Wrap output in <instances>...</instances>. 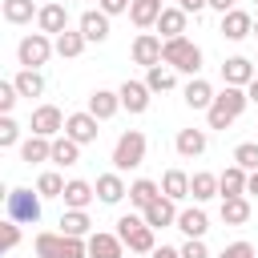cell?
Here are the masks:
<instances>
[{
  "instance_id": "18",
  "label": "cell",
  "mask_w": 258,
  "mask_h": 258,
  "mask_svg": "<svg viewBox=\"0 0 258 258\" xmlns=\"http://www.w3.org/2000/svg\"><path fill=\"white\" fill-rule=\"evenodd\" d=\"M214 85L206 81V77H189V85H185V93H181V101L189 105V109H210L214 105Z\"/></svg>"
},
{
  "instance_id": "15",
  "label": "cell",
  "mask_w": 258,
  "mask_h": 258,
  "mask_svg": "<svg viewBox=\"0 0 258 258\" xmlns=\"http://www.w3.org/2000/svg\"><path fill=\"white\" fill-rule=\"evenodd\" d=\"M117 109H121V93H113V89H93V93H89V113H93L97 121L117 117Z\"/></svg>"
},
{
  "instance_id": "46",
  "label": "cell",
  "mask_w": 258,
  "mask_h": 258,
  "mask_svg": "<svg viewBox=\"0 0 258 258\" xmlns=\"http://www.w3.org/2000/svg\"><path fill=\"white\" fill-rule=\"evenodd\" d=\"M177 8H185V12H202V8H210V0H177Z\"/></svg>"
},
{
  "instance_id": "26",
  "label": "cell",
  "mask_w": 258,
  "mask_h": 258,
  "mask_svg": "<svg viewBox=\"0 0 258 258\" xmlns=\"http://www.w3.org/2000/svg\"><path fill=\"white\" fill-rule=\"evenodd\" d=\"M246 181H250V173L242 165H230V169L218 173V194L222 198H238V194H246Z\"/></svg>"
},
{
  "instance_id": "3",
  "label": "cell",
  "mask_w": 258,
  "mask_h": 258,
  "mask_svg": "<svg viewBox=\"0 0 258 258\" xmlns=\"http://www.w3.org/2000/svg\"><path fill=\"white\" fill-rule=\"evenodd\" d=\"M161 60H165L169 69H177V73H189V77H198V73H202V48H198L194 40H185V36L165 40Z\"/></svg>"
},
{
  "instance_id": "9",
  "label": "cell",
  "mask_w": 258,
  "mask_h": 258,
  "mask_svg": "<svg viewBox=\"0 0 258 258\" xmlns=\"http://www.w3.org/2000/svg\"><path fill=\"white\" fill-rule=\"evenodd\" d=\"M97 125H101V121H97L89 109H85V113H69V117H64V133H69L77 145H93V141H97V133H101Z\"/></svg>"
},
{
  "instance_id": "13",
  "label": "cell",
  "mask_w": 258,
  "mask_h": 258,
  "mask_svg": "<svg viewBox=\"0 0 258 258\" xmlns=\"http://www.w3.org/2000/svg\"><path fill=\"white\" fill-rule=\"evenodd\" d=\"M117 93H121V109H129V113H145L153 101V89L145 81H125Z\"/></svg>"
},
{
  "instance_id": "21",
  "label": "cell",
  "mask_w": 258,
  "mask_h": 258,
  "mask_svg": "<svg viewBox=\"0 0 258 258\" xmlns=\"http://www.w3.org/2000/svg\"><path fill=\"white\" fill-rule=\"evenodd\" d=\"M206 145H210L206 129H177V141H173V149H177L181 157H202V153H206Z\"/></svg>"
},
{
  "instance_id": "19",
  "label": "cell",
  "mask_w": 258,
  "mask_h": 258,
  "mask_svg": "<svg viewBox=\"0 0 258 258\" xmlns=\"http://www.w3.org/2000/svg\"><path fill=\"white\" fill-rule=\"evenodd\" d=\"M93 198H97V185H89V181H81V177H73V181L64 185V194H60L64 210H89Z\"/></svg>"
},
{
  "instance_id": "14",
  "label": "cell",
  "mask_w": 258,
  "mask_h": 258,
  "mask_svg": "<svg viewBox=\"0 0 258 258\" xmlns=\"http://www.w3.org/2000/svg\"><path fill=\"white\" fill-rule=\"evenodd\" d=\"M222 36H226V40H246V36H254V16L242 12V8H230V12L222 16Z\"/></svg>"
},
{
  "instance_id": "52",
  "label": "cell",
  "mask_w": 258,
  "mask_h": 258,
  "mask_svg": "<svg viewBox=\"0 0 258 258\" xmlns=\"http://www.w3.org/2000/svg\"><path fill=\"white\" fill-rule=\"evenodd\" d=\"M64 4H73V0H64Z\"/></svg>"
},
{
  "instance_id": "36",
  "label": "cell",
  "mask_w": 258,
  "mask_h": 258,
  "mask_svg": "<svg viewBox=\"0 0 258 258\" xmlns=\"http://www.w3.org/2000/svg\"><path fill=\"white\" fill-rule=\"evenodd\" d=\"M12 85L20 89V97H40V93H44V77H40V69H20V73L12 77Z\"/></svg>"
},
{
  "instance_id": "51",
  "label": "cell",
  "mask_w": 258,
  "mask_h": 258,
  "mask_svg": "<svg viewBox=\"0 0 258 258\" xmlns=\"http://www.w3.org/2000/svg\"><path fill=\"white\" fill-rule=\"evenodd\" d=\"M254 36H258V20H254Z\"/></svg>"
},
{
  "instance_id": "44",
  "label": "cell",
  "mask_w": 258,
  "mask_h": 258,
  "mask_svg": "<svg viewBox=\"0 0 258 258\" xmlns=\"http://www.w3.org/2000/svg\"><path fill=\"white\" fill-rule=\"evenodd\" d=\"M16 246H20V222L8 218L4 222V250H16Z\"/></svg>"
},
{
  "instance_id": "25",
  "label": "cell",
  "mask_w": 258,
  "mask_h": 258,
  "mask_svg": "<svg viewBox=\"0 0 258 258\" xmlns=\"http://www.w3.org/2000/svg\"><path fill=\"white\" fill-rule=\"evenodd\" d=\"M161 12H165V0H133V4H129V20H133L137 28H153Z\"/></svg>"
},
{
  "instance_id": "24",
  "label": "cell",
  "mask_w": 258,
  "mask_h": 258,
  "mask_svg": "<svg viewBox=\"0 0 258 258\" xmlns=\"http://www.w3.org/2000/svg\"><path fill=\"white\" fill-rule=\"evenodd\" d=\"M177 230H181L185 238H206V230H210V218H206V210H202V206H189V210H181V214H177Z\"/></svg>"
},
{
  "instance_id": "23",
  "label": "cell",
  "mask_w": 258,
  "mask_h": 258,
  "mask_svg": "<svg viewBox=\"0 0 258 258\" xmlns=\"http://www.w3.org/2000/svg\"><path fill=\"white\" fill-rule=\"evenodd\" d=\"M129 194V185L121 181V173L113 169V173H101L97 177V202H105V206H117L121 198Z\"/></svg>"
},
{
  "instance_id": "1",
  "label": "cell",
  "mask_w": 258,
  "mask_h": 258,
  "mask_svg": "<svg viewBox=\"0 0 258 258\" xmlns=\"http://www.w3.org/2000/svg\"><path fill=\"white\" fill-rule=\"evenodd\" d=\"M246 105H250L246 89H238V85H226V89L214 97V105L206 109V121H210V129H226V125H234V121L246 113Z\"/></svg>"
},
{
  "instance_id": "7",
  "label": "cell",
  "mask_w": 258,
  "mask_h": 258,
  "mask_svg": "<svg viewBox=\"0 0 258 258\" xmlns=\"http://www.w3.org/2000/svg\"><path fill=\"white\" fill-rule=\"evenodd\" d=\"M36 28L48 32V36H60V32L69 28V4H64V0H48V4H40V12H36Z\"/></svg>"
},
{
  "instance_id": "17",
  "label": "cell",
  "mask_w": 258,
  "mask_h": 258,
  "mask_svg": "<svg viewBox=\"0 0 258 258\" xmlns=\"http://www.w3.org/2000/svg\"><path fill=\"white\" fill-rule=\"evenodd\" d=\"M185 20H189V12L173 4V8H165V12L157 16V24H153V28H157V36H161V40H173V36H181V32H185Z\"/></svg>"
},
{
  "instance_id": "32",
  "label": "cell",
  "mask_w": 258,
  "mask_h": 258,
  "mask_svg": "<svg viewBox=\"0 0 258 258\" xmlns=\"http://www.w3.org/2000/svg\"><path fill=\"white\" fill-rule=\"evenodd\" d=\"M161 194L173 198V202L189 198V173H185V169H165V177H161Z\"/></svg>"
},
{
  "instance_id": "38",
  "label": "cell",
  "mask_w": 258,
  "mask_h": 258,
  "mask_svg": "<svg viewBox=\"0 0 258 258\" xmlns=\"http://www.w3.org/2000/svg\"><path fill=\"white\" fill-rule=\"evenodd\" d=\"M64 185H69V181H64L56 169H44V173L36 177V194H40V198H60V194H64Z\"/></svg>"
},
{
  "instance_id": "45",
  "label": "cell",
  "mask_w": 258,
  "mask_h": 258,
  "mask_svg": "<svg viewBox=\"0 0 258 258\" xmlns=\"http://www.w3.org/2000/svg\"><path fill=\"white\" fill-rule=\"evenodd\" d=\"M129 4H133V0H101V12H109V16H121V12H129Z\"/></svg>"
},
{
  "instance_id": "29",
  "label": "cell",
  "mask_w": 258,
  "mask_h": 258,
  "mask_svg": "<svg viewBox=\"0 0 258 258\" xmlns=\"http://www.w3.org/2000/svg\"><path fill=\"white\" fill-rule=\"evenodd\" d=\"M145 85H149L153 93H169V89L177 85V69H169L165 60H161V64H149V69H145Z\"/></svg>"
},
{
  "instance_id": "35",
  "label": "cell",
  "mask_w": 258,
  "mask_h": 258,
  "mask_svg": "<svg viewBox=\"0 0 258 258\" xmlns=\"http://www.w3.org/2000/svg\"><path fill=\"white\" fill-rule=\"evenodd\" d=\"M0 12H4V20H8V24H28L40 8H36L32 0H4V4H0Z\"/></svg>"
},
{
  "instance_id": "11",
  "label": "cell",
  "mask_w": 258,
  "mask_h": 258,
  "mask_svg": "<svg viewBox=\"0 0 258 258\" xmlns=\"http://www.w3.org/2000/svg\"><path fill=\"white\" fill-rule=\"evenodd\" d=\"M254 77H258V64H254V60H246V56H226V60H222V81H226V85L246 89Z\"/></svg>"
},
{
  "instance_id": "8",
  "label": "cell",
  "mask_w": 258,
  "mask_h": 258,
  "mask_svg": "<svg viewBox=\"0 0 258 258\" xmlns=\"http://www.w3.org/2000/svg\"><path fill=\"white\" fill-rule=\"evenodd\" d=\"M161 48H165V40H161L157 32H137V40H133L129 56H133V64L149 69V64H161Z\"/></svg>"
},
{
  "instance_id": "40",
  "label": "cell",
  "mask_w": 258,
  "mask_h": 258,
  "mask_svg": "<svg viewBox=\"0 0 258 258\" xmlns=\"http://www.w3.org/2000/svg\"><path fill=\"white\" fill-rule=\"evenodd\" d=\"M16 141H20V125L12 121V113H4L0 117V149H12Z\"/></svg>"
},
{
  "instance_id": "50",
  "label": "cell",
  "mask_w": 258,
  "mask_h": 258,
  "mask_svg": "<svg viewBox=\"0 0 258 258\" xmlns=\"http://www.w3.org/2000/svg\"><path fill=\"white\" fill-rule=\"evenodd\" d=\"M246 194H254V198H258V169L250 173V181H246Z\"/></svg>"
},
{
  "instance_id": "42",
  "label": "cell",
  "mask_w": 258,
  "mask_h": 258,
  "mask_svg": "<svg viewBox=\"0 0 258 258\" xmlns=\"http://www.w3.org/2000/svg\"><path fill=\"white\" fill-rule=\"evenodd\" d=\"M181 258H210V250H206V242H202V238H185Z\"/></svg>"
},
{
  "instance_id": "27",
  "label": "cell",
  "mask_w": 258,
  "mask_h": 258,
  "mask_svg": "<svg viewBox=\"0 0 258 258\" xmlns=\"http://www.w3.org/2000/svg\"><path fill=\"white\" fill-rule=\"evenodd\" d=\"M222 222H226V226H246V222H250V198H246V194L222 198Z\"/></svg>"
},
{
  "instance_id": "22",
  "label": "cell",
  "mask_w": 258,
  "mask_h": 258,
  "mask_svg": "<svg viewBox=\"0 0 258 258\" xmlns=\"http://www.w3.org/2000/svg\"><path fill=\"white\" fill-rule=\"evenodd\" d=\"M20 161H24V165L52 161V137H40V133H32L28 141H20Z\"/></svg>"
},
{
  "instance_id": "43",
  "label": "cell",
  "mask_w": 258,
  "mask_h": 258,
  "mask_svg": "<svg viewBox=\"0 0 258 258\" xmlns=\"http://www.w3.org/2000/svg\"><path fill=\"white\" fill-rule=\"evenodd\" d=\"M218 258H254V246H250V242H230Z\"/></svg>"
},
{
  "instance_id": "53",
  "label": "cell",
  "mask_w": 258,
  "mask_h": 258,
  "mask_svg": "<svg viewBox=\"0 0 258 258\" xmlns=\"http://www.w3.org/2000/svg\"><path fill=\"white\" fill-rule=\"evenodd\" d=\"M254 64H258V60H254Z\"/></svg>"
},
{
  "instance_id": "41",
  "label": "cell",
  "mask_w": 258,
  "mask_h": 258,
  "mask_svg": "<svg viewBox=\"0 0 258 258\" xmlns=\"http://www.w3.org/2000/svg\"><path fill=\"white\" fill-rule=\"evenodd\" d=\"M16 101H20V89H16L12 81H0V113H12Z\"/></svg>"
},
{
  "instance_id": "2",
  "label": "cell",
  "mask_w": 258,
  "mask_h": 258,
  "mask_svg": "<svg viewBox=\"0 0 258 258\" xmlns=\"http://www.w3.org/2000/svg\"><path fill=\"white\" fill-rule=\"evenodd\" d=\"M117 238L129 246V254H153L157 242H153V226L137 214H121L117 218Z\"/></svg>"
},
{
  "instance_id": "34",
  "label": "cell",
  "mask_w": 258,
  "mask_h": 258,
  "mask_svg": "<svg viewBox=\"0 0 258 258\" xmlns=\"http://www.w3.org/2000/svg\"><path fill=\"white\" fill-rule=\"evenodd\" d=\"M89 214L85 210H64L60 214V234H69V238H89Z\"/></svg>"
},
{
  "instance_id": "48",
  "label": "cell",
  "mask_w": 258,
  "mask_h": 258,
  "mask_svg": "<svg viewBox=\"0 0 258 258\" xmlns=\"http://www.w3.org/2000/svg\"><path fill=\"white\" fill-rule=\"evenodd\" d=\"M149 258H181V250H173V246H157Z\"/></svg>"
},
{
  "instance_id": "6",
  "label": "cell",
  "mask_w": 258,
  "mask_h": 258,
  "mask_svg": "<svg viewBox=\"0 0 258 258\" xmlns=\"http://www.w3.org/2000/svg\"><path fill=\"white\" fill-rule=\"evenodd\" d=\"M52 52H56V40H48V32H28V36L16 44L20 69H40V64H48Z\"/></svg>"
},
{
  "instance_id": "4",
  "label": "cell",
  "mask_w": 258,
  "mask_h": 258,
  "mask_svg": "<svg viewBox=\"0 0 258 258\" xmlns=\"http://www.w3.org/2000/svg\"><path fill=\"white\" fill-rule=\"evenodd\" d=\"M145 133L141 129H125L121 137H117V145H113V169L117 173H125V169H137L141 161H145Z\"/></svg>"
},
{
  "instance_id": "30",
  "label": "cell",
  "mask_w": 258,
  "mask_h": 258,
  "mask_svg": "<svg viewBox=\"0 0 258 258\" xmlns=\"http://www.w3.org/2000/svg\"><path fill=\"white\" fill-rule=\"evenodd\" d=\"M189 198H194L198 206L210 202V198H222V194H218V173H206V169L194 173V177H189Z\"/></svg>"
},
{
  "instance_id": "16",
  "label": "cell",
  "mask_w": 258,
  "mask_h": 258,
  "mask_svg": "<svg viewBox=\"0 0 258 258\" xmlns=\"http://www.w3.org/2000/svg\"><path fill=\"white\" fill-rule=\"evenodd\" d=\"M89 258H125V242L117 234L97 230V234H89Z\"/></svg>"
},
{
  "instance_id": "12",
  "label": "cell",
  "mask_w": 258,
  "mask_h": 258,
  "mask_svg": "<svg viewBox=\"0 0 258 258\" xmlns=\"http://www.w3.org/2000/svg\"><path fill=\"white\" fill-rule=\"evenodd\" d=\"M32 133H40V137H60V133H64V113H60L56 105L32 109Z\"/></svg>"
},
{
  "instance_id": "5",
  "label": "cell",
  "mask_w": 258,
  "mask_h": 258,
  "mask_svg": "<svg viewBox=\"0 0 258 258\" xmlns=\"http://www.w3.org/2000/svg\"><path fill=\"white\" fill-rule=\"evenodd\" d=\"M40 194H32V189H24V185H16V189H8L4 194V206H8V218L12 222H20V226H36L40 222Z\"/></svg>"
},
{
  "instance_id": "47",
  "label": "cell",
  "mask_w": 258,
  "mask_h": 258,
  "mask_svg": "<svg viewBox=\"0 0 258 258\" xmlns=\"http://www.w3.org/2000/svg\"><path fill=\"white\" fill-rule=\"evenodd\" d=\"M210 8H214V12H222V16H226V12H230V8H238V0H210Z\"/></svg>"
},
{
  "instance_id": "39",
  "label": "cell",
  "mask_w": 258,
  "mask_h": 258,
  "mask_svg": "<svg viewBox=\"0 0 258 258\" xmlns=\"http://www.w3.org/2000/svg\"><path fill=\"white\" fill-rule=\"evenodd\" d=\"M234 165H242L246 173H254V169H258V141H242V145L234 149Z\"/></svg>"
},
{
  "instance_id": "20",
  "label": "cell",
  "mask_w": 258,
  "mask_h": 258,
  "mask_svg": "<svg viewBox=\"0 0 258 258\" xmlns=\"http://www.w3.org/2000/svg\"><path fill=\"white\" fill-rule=\"evenodd\" d=\"M77 28L85 32L89 44H101V40H109V12H101V8H97V12H85Z\"/></svg>"
},
{
  "instance_id": "28",
  "label": "cell",
  "mask_w": 258,
  "mask_h": 258,
  "mask_svg": "<svg viewBox=\"0 0 258 258\" xmlns=\"http://www.w3.org/2000/svg\"><path fill=\"white\" fill-rule=\"evenodd\" d=\"M32 250H36V258H64V234L60 230H40Z\"/></svg>"
},
{
  "instance_id": "33",
  "label": "cell",
  "mask_w": 258,
  "mask_h": 258,
  "mask_svg": "<svg viewBox=\"0 0 258 258\" xmlns=\"http://www.w3.org/2000/svg\"><path fill=\"white\" fill-rule=\"evenodd\" d=\"M81 161V145L64 133V137H52V165H77Z\"/></svg>"
},
{
  "instance_id": "31",
  "label": "cell",
  "mask_w": 258,
  "mask_h": 258,
  "mask_svg": "<svg viewBox=\"0 0 258 258\" xmlns=\"http://www.w3.org/2000/svg\"><path fill=\"white\" fill-rule=\"evenodd\" d=\"M85 32L81 28H64L60 36H56V56H64V60H73V56H81L85 52Z\"/></svg>"
},
{
  "instance_id": "10",
  "label": "cell",
  "mask_w": 258,
  "mask_h": 258,
  "mask_svg": "<svg viewBox=\"0 0 258 258\" xmlns=\"http://www.w3.org/2000/svg\"><path fill=\"white\" fill-rule=\"evenodd\" d=\"M177 214H181V210H177V202H173V198H165V194H161V198H153V202H149V206L141 210V218H145V222H149L153 230L177 226Z\"/></svg>"
},
{
  "instance_id": "37",
  "label": "cell",
  "mask_w": 258,
  "mask_h": 258,
  "mask_svg": "<svg viewBox=\"0 0 258 258\" xmlns=\"http://www.w3.org/2000/svg\"><path fill=\"white\" fill-rule=\"evenodd\" d=\"M153 198H161V185H157V181H149V177H137V181L129 185V202H133L137 210H145Z\"/></svg>"
},
{
  "instance_id": "49",
  "label": "cell",
  "mask_w": 258,
  "mask_h": 258,
  "mask_svg": "<svg viewBox=\"0 0 258 258\" xmlns=\"http://www.w3.org/2000/svg\"><path fill=\"white\" fill-rule=\"evenodd\" d=\"M246 97H250V105H258V77L246 85Z\"/></svg>"
}]
</instances>
